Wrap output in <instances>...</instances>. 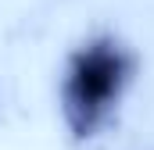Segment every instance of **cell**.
<instances>
[{"instance_id":"6da1fadb","label":"cell","mask_w":154,"mask_h":150,"mask_svg":"<svg viewBox=\"0 0 154 150\" xmlns=\"http://www.w3.org/2000/svg\"><path fill=\"white\" fill-rule=\"evenodd\" d=\"M136 75V54L115 32H97L82 39L65 61L57 107L72 140H97L118 114Z\"/></svg>"}]
</instances>
